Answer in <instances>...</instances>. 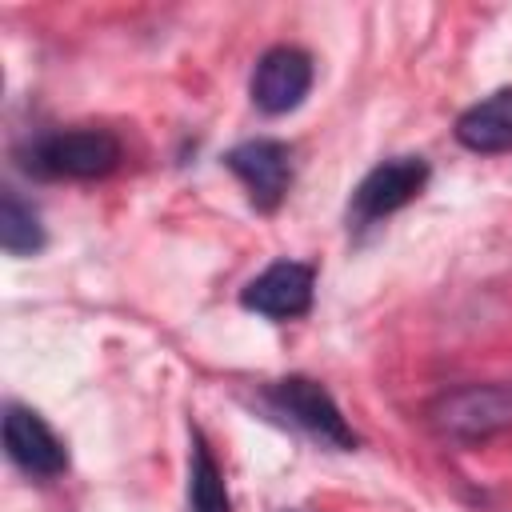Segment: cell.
I'll return each instance as SVG.
<instances>
[{
    "label": "cell",
    "mask_w": 512,
    "mask_h": 512,
    "mask_svg": "<svg viewBox=\"0 0 512 512\" xmlns=\"http://www.w3.org/2000/svg\"><path fill=\"white\" fill-rule=\"evenodd\" d=\"M4 448L28 476H60L68 468L64 440L32 408H20V404L4 412Z\"/></svg>",
    "instance_id": "obj_8"
},
{
    "label": "cell",
    "mask_w": 512,
    "mask_h": 512,
    "mask_svg": "<svg viewBox=\"0 0 512 512\" xmlns=\"http://www.w3.org/2000/svg\"><path fill=\"white\" fill-rule=\"evenodd\" d=\"M432 424L448 440H484L492 432L512 428V384H468L444 392L432 404Z\"/></svg>",
    "instance_id": "obj_1"
},
{
    "label": "cell",
    "mask_w": 512,
    "mask_h": 512,
    "mask_svg": "<svg viewBox=\"0 0 512 512\" xmlns=\"http://www.w3.org/2000/svg\"><path fill=\"white\" fill-rule=\"evenodd\" d=\"M456 140L480 156L512 152V88H500V92L476 100L468 112H460Z\"/></svg>",
    "instance_id": "obj_9"
},
{
    "label": "cell",
    "mask_w": 512,
    "mask_h": 512,
    "mask_svg": "<svg viewBox=\"0 0 512 512\" xmlns=\"http://www.w3.org/2000/svg\"><path fill=\"white\" fill-rule=\"evenodd\" d=\"M424 184H428V160L424 156H392L360 180V188L352 196V216L360 224L380 220V216L404 208L408 200H416L424 192Z\"/></svg>",
    "instance_id": "obj_5"
},
{
    "label": "cell",
    "mask_w": 512,
    "mask_h": 512,
    "mask_svg": "<svg viewBox=\"0 0 512 512\" xmlns=\"http://www.w3.org/2000/svg\"><path fill=\"white\" fill-rule=\"evenodd\" d=\"M312 88V56L292 44H276L256 60L252 72V104L268 116L292 112Z\"/></svg>",
    "instance_id": "obj_4"
},
{
    "label": "cell",
    "mask_w": 512,
    "mask_h": 512,
    "mask_svg": "<svg viewBox=\"0 0 512 512\" xmlns=\"http://www.w3.org/2000/svg\"><path fill=\"white\" fill-rule=\"evenodd\" d=\"M0 244L8 256H32L44 248V228H40L36 212L12 188L0 200Z\"/></svg>",
    "instance_id": "obj_11"
},
{
    "label": "cell",
    "mask_w": 512,
    "mask_h": 512,
    "mask_svg": "<svg viewBox=\"0 0 512 512\" xmlns=\"http://www.w3.org/2000/svg\"><path fill=\"white\" fill-rule=\"evenodd\" d=\"M312 288H316V272L308 264L276 260L240 292V304L268 320H292L312 308Z\"/></svg>",
    "instance_id": "obj_6"
},
{
    "label": "cell",
    "mask_w": 512,
    "mask_h": 512,
    "mask_svg": "<svg viewBox=\"0 0 512 512\" xmlns=\"http://www.w3.org/2000/svg\"><path fill=\"white\" fill-rule=\"evenodd\" d=\"M188 512H232L224 472L212 460V448L204 436H192V460H188Z\"/></svg>",
    "instance_id": "obj_10"
},
{
    "label": "cell",
    "mask_w": 512,
    "mask_h": 512,
    "mask_svg": "<svg viewBox=\"0 0 512 512\" xmlns=\"http://www.w3.org/2000/svg\"><path fill=\"white\" fill-rule=\"evenodd\" d=\"M224 160L244 180V188H248V196H252V204L260 212H272L284 200V192L292 184V152H288V144H280V140H248V144H236Z\"/></svg>",
    "instance_id": "obj_7"
},
{
    "label": "cell",
    "mask_w": 512,
    "mask_h": 512,
    "mask_svg": "<svg viewBox=\"0 0 512 512\" xmlns=\"http://www.w3.org/2000/svg\"><path fill=\"white\" fill-rule=\"evenodd\" d=\"M44 176H72V180H96L108 176L120 164V140L104 128H72L52 132L32 148L28 160Z\"/></svg>",
    "instance_id": "obj_2"
},
{
    "label": "cell",
    "mask_w": 512,
    "mask_h": 512,
    "mask_svg": "<svg viewBox=\"0 0 512 512\" xmlns=\"http://www.w3.org/2000/svg\"><path fill=\"white\" fill-rule=\"evenodd\" d=\"M272 404H276L292 424H300L308 436H316L320 444L356 448L352 424L344 420V412L336 408V400H332L316 380H308V376L276 380V384H272Z\"/></svg>",
    "instance_id": "obj_3"
}]
</instances>
